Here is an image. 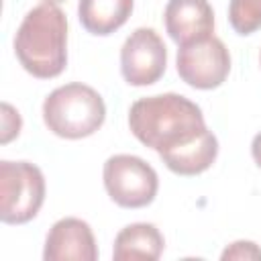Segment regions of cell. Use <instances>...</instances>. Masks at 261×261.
<instances>
[{
	"label": "cell",
	"mask_w": 261,
	"mask_h": 261,
	"mask_svg": "<svg viewBox=\"0 0 261 261\" xmlns=\"http://www.w3.org/2000/svg\"><path fill=\"white\" fill-rule=\"evenodd\" d=\"M128 128L175 175H200L218 157V139L206 126L202 108L181 94L139 98L128 108Z\"/></svg>",
	"instance_id": "obj_1"
},
{
	"label": "cell",
	"mask_w": 261,
	"mask_h": 261,
	"mask_svg": "<svg viewBox=\"0 0 261 261\" xmlns=\"http://www.w3.org/2000/svg\"><path fill=\"white\" fill-rule=\"evenodd\" d=\"M14 55L39 80L57 77L67 65V16L51 2L31 8L14 35Z\"/></svg>",
	"instance_id": "obj_2"
},
{
	"label": "cell",
	"mask_w": 261,
	"mask_h": 261,
	"mask_svg": "<svg viewBox=\"0 0 261 261\" xmlns=\"http://www.w3.org/2000/svg\"><path fill=\"white\" fill-rule=\"evenodd\" d=\"M106 120L102 96L82 82L55 88L43 102L45 126L61 139L77 141L92 137Z\"/></svg>",
	"instance_id": "obj_3"
},
{
	"label": "cell",
	"mask_w": 261,
	"mask_h": 261,
	"mask_svg": "<svg viewBox=\"0 0 261 261\" xmlns=\"http://www.w3.org/2000/svg\"><path fill=\"white\" fill-rule=\"evenodd\" d=\"M45 202V175L29 161H0V220L27 224Z\"/></svg>",
	"instance_id": "obj_4"
},
{
	"label": "cell",
	"mask_w": 261,
	"mask_h": 261,
	"mask_svg": "<svg viewBox=\"0 0 261 261\" xmlns=\"http://www.w3.org/2000/svg\"><path fill=\"white\" fill-rule=\"evenodd\" d=\"M102 181L108 198L128 210L149 206L159 192L157 171L141 157L118 153L106 159Z\"/></svg>",
	"instance_id": "obj_5"
},
{
	"label": "cell",
	"mask_w": 261,
	"mask_h": 261,
	"mask_svg": "<svg viewBox=\"0 0 261 261\" xmlns=\"http://www.w3.org/2000/svg\"><path fill=\"white\" fill-rule=\"evenodd\" d=\"M167 67V47L151 27L135 29L120 47V73L128 86L143 88L159 82Z\"/></svg>",
	"instance_id": "obj_6"
},
{
	"label": "cell",
	"mask_w": 261,
	"mask_h": 261,
	"mask_svg": "<svg viewBox=\"0 0 261 261\" xmlns=\"http://www.w3.org/2000/svg\"><path fill=\"white\" fill-rule=\"evenodd\" d=\"M177 75L190 88L214 90L224 84L230 73V53L218 37H208L177 49Z\"/></svg>",
	"instance_id": "obj_7"
},
{
	"label": "cell",
	"mask_w": 261,
	"mask_h": 261,
	"mask_svg": "<svg viewBox=\"0 0 261 261\" xmlns=\"http://www.w3.org/2000/svg\"><path fill=\"white\" fill-rule=\"evenodd\" d=\"M45 261H96L98 247L92 226L75 216L57 220L47 237L43 249Z\"/></svg>",
	"instance_id": "obj_8"
},
{
	"label": "cell",
	"mask_w": 261,
	"mask_h": 261,
	"mask_svg": "<svg viewBox=\"0 0 261 261\" xmlns=\"http://www.w3.org/2000/svg\"><path fill=\"white\" fill-rule=\"evenodd\" d=\"M163 22L169 39L177 47L214 35V10L208 0H167Z\"/></svg>",
	"instance_id": "obj_9"
},
{
	"label": "cell",
	"mask_w": 261,
	"mask_h": 261,
	"mask_svg": "<svg viewBox=\"0 0 261 261\" xmlns=\"http://www.w3.org/2000/svg\"><path fill=\"white\" fill-rule=\"evenodd\" d=\"M165 249L161 230L151 222H133L118 230L114 237L112 259L114 261H155Z\"/></svg>",
	"instance_id": "obj_10"
},
{
	"label": "cell",
	"mask_w": 261,
	"mask_h": 261,
	"mask_svg": "<svg viewBox=\"0 0 261 261\" xmlns=\"http://www.w3.org/2000/svg\"><path fill=\"white\" fill-rule=\"evenodd\" d=\"M133 8L135 0H80L77 18L90 35L108 37L128 20Z\"/></svg>",
	"instance_id": "obj_11"
},
{
	"label": "cell",
	"mask_w": 261,
	"mask_h": 261,
	"mask_svg": "<svg viewBox=\"0 0 261 261\" xmlns=\"http://www.w3.org/2000/svg\"><path fill=\"white\" fill-rule=\"evenodd\" d=\"M228 22L237 35H253L261 29V0H230Z\"/></svg>",
	"instance_id": "obj_12"
},
{
	"label": "cell",
	"mask_w": 261,
	"mask_h": 261,
	"mask_svg": "<svg viewBox=\"0 0 261 261\" xmlns=\"http://www.w3.org/2000/svg\"><path fill=\"white\" fill-rule=\"evenodd\" d=\"M222 261H261V247L253 241H234L230 243L222 253H220Z\"/></svg>",
	"instance_id": "obj_13"
},
{
	"label": "cell",
	"mask_w": 261,
	"mask_h": 261,
	"mask_svg": "<svg viewBox=\"0 0 261 261\" xmlns=\"http://www.w3.org/2000/svg\"><path fill=\"white\" fill-rule=\"evenodd\" d=\"M22 128V118L14 106L8 102H2V130H0V143L8 145L14 137H18Z\"/></svg>",
	"instance_id": "obj_14"
},
{
	"label": "cell",
	"mask_w": 261,
	"mask_h": 261,
	"mask_svg": "<svg viewBox=\"0 0 261 261\" xmlns=\"http://www.w3.org/2000/svg\"><path fill=\"white\" fill-rule=\"evenodd\" d=\"M251 155H253V161L257 163V167L261 169V130L251 141Z\"/></svg>",
	"instance_id": "obj_15"
},
{
	"label": "cell",
	"mask_w": 261,
	"mask_h": 261,
	"mask_svg": "<svg viewBox=\"0 0 261 261\" xmlns=\"http://www.w3.org/2000/svg\"><path fill=\"white\" fill-rule=\"evenodd\" d=\"M45 2H51V4H59V2H63V0H45Z\"/></svg>",
	"instance_id": "obj_16"
},
{
	"label": "cell",
	"mask_w": 261,
	"mask_h": 261,
	"mask_svg": "<svg viewBox=\"0 0 261 261\" xmlns=\"http://www.w3.org/2000/svg\"><path fill=\"white\" fill-rule=\"evenodd\" d=\"M259 59H261V57H259Z\"/></svg>",
	"instance_id": "obj_17"
}]
</instances>
